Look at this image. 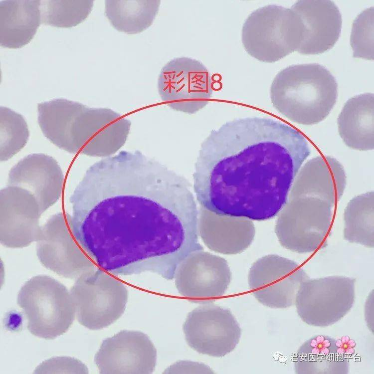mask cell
<instances>
[{
  "instance_id": "obj_28",
  "label": "cell",
  "mask_w": 374,
  "mask_h": 374,
  "mask_svg": "<svg viewBox=\"0 0 374 374\" xmlns=\"http://www.w3.org/2000/svg\"><path fill=\"white\" fill-rule=\"evenodd\" d=\"M86 366L78 360L70 357H55L40 364L34 373L87 374Z\"/></svg>"
},
{
  "instance_id": "obj_8",
  "label": "cell",
  "mask_w": 374,
  "mask_h": 374,
  "mask_svg": "<svg viewBox=\"0 0 374 374\" xmlns=\"http://www.w3.org/2000/svg\"><path fill=\"white\" fill-rule=\"evenodd\" d=\"M333 207L318 198H289L276 224V232L281 244L300 253H312L319 249L330 231Z\"/></svg>"
},
{
  "instance_id": "obj_9",
  "label": "cell",
  "mask_w": 374,
  "mask_h": 374,
  "mask_svg": "<svg viewBox=\"0 0 374 374\" xmlns=\"http://www.w3.org/2000/svg\"><path fill=\"white\" fill-rule=\"evenodd\" d=\"M356 279L342 276L307 279L300 286L295 305L306 324L326 327L343 319L355 300Z\"/></svg>"
},
{
  "instance_id": "obj_12",
  "label": "cell",
  "mask_w": 374,
  "mask_h": 374,
  "mask_svg": "<svg viewBox=\"0 0 374 374\" xmlns=\"http://www.w3.org/2000/svg\"><path fill=\"white\" fill-rule=\"evenodd\" d=\"M188 346L200 354L222 357L239 343L241 329L231 312L213 304L191 311L183 325Z\"/></svg>"
},
{
  "instance_id": "obj_23",
  "label": "cell",
  "mask_w": 374,
  "mask_h": 374,
  "mask_svg": "<svg viewBox=\"0 0 374 374\" xmlns=\"http://www.w3.org/2000/svg\"><path fill=\"white\" fill-rule=\"evenodd\" d=\"M160 3L159 0H106L105 13L118 31L137 34L153 24Z\"/></svg>"
},
{
  "instance_id": "obj_2",
  "label": "cell",
  "mask_w": 374,
  "mask_h": 374,
  "mask_svg": "<svg viewBox=\"0 0 374 374\" xmlns=\"http://www.w3.org/2000/svg\"><path fill=\"white\" fill-rule=\"evenodd\" d=\"M310 153L304 136L285 123L257 117L228 121L200 145L193 174L196 199L220 216L273 218Z\"/></svg>"
},
{
  "instance_id": "obj_7",
  "label": "cell",
  "mask_w": 374,
  "mask_h": 374,
  "mask_svg": "<svg viewBox=\"0 0 374 374\" xmlns=\"http://www.w3.org/2000/svg\"><path fill=\"white\" fill-rule=\"evenodd\" d=\"M70 292L77 320L92 330L106 328L117 320L128 301L123 283L101 268L77 278Z\"/></svg>"
},
{
  "instance_id": "obj_22",
  "label": "cell",
  "mask_w": 374,
  "mask_h": 374,
  "mask_svg": "<svg viewBox=\"0 0 374 374\" xmlns=\"http://www.w3.org/2000/svg\"><path fill=\"white\" fill-rule=\"evenodd\" d=\"M336 340L316 335L304 343L295 359L296 374H348L349 359L337 353Z\"/></svg>"
},
{
  "instance_id": "obj_18",
  "label": "cell",
  "mask_w": 374,
  "mask_h": 374,
  "mask_svg": "<svg viewBox=\"0 0 374 374\" xmlns=\"http://www.w3.org/2000/svg\"><path fill=\"white\" fill-rule=\"evenodd\" d=\"M64 175L58 163L43 154L28 155L10 170L8 185L23 188L36 199L41 214L62 194Z\"/></svg>"
},
{
  "instance_id": "obj_13",
  "label": "cell",
  "mask_w": 374,
  "mask_h": 374,
  "mask_svg": "<svg viewBox=\"0 0 374 374\" xmlns=\"http://www.w3.org/2000/svg\"><path fill=\"white\" fill-rule=\"evenodd\" d=\"M309 276L294 261L275 255L263 257L251 267L249 285L259 302L272 308L295 304L301 283Z\"/></svg>"
},
{
  "instance_id": "obj_24",
  "label": "cell",
  "mask_w": 374,
  "mask_h": 374,
  "mask_svg": "<svg viewBox=\"0 0 374 374\" xmlns=\"http://www.w3.org/2000/svg\"><path fill=\"white\" fill-rule=\"evenodd\" d=\"M374 194L370 191L352 199L344 212V238L373 248L374 246Z\"/></svg>"
},
{
  "instance_id": "obj_16",
  "label": "cell",
  "mask_w": 374,
  "mask_h": 374,
  "mask_svg": "<svg viewBox=\"0 0 374 374\" xmlns=\"http://www.w3.org/2000/svg\"><path fill=\"white\" fill-rule=\"evenodd\" d=\"M41 214L35 197L19 187L7 186L0 191V241L7 247L21 248L37 241Z\"/></svg>"
},
{
  "instance_id": "obj_15",
  "label": "cell",
  "mask_w": 374,
  "mask_h": 374,
  "mask_svg": "<svg viewBox=\"0 0 374 374\" xmlns=\"http://www.w3.org/2000/svg\"><path fill=\"white\" fill-rule=\"evenodd\" d=\"M174 278L179 293L190 301L209 302L222 296L231 280V273L222 258L197 251L184 260Z\"/></svg>"
},
{
  "instance_id": "obj_1",
  "label": "cell",
  "mask_w": 374,
  "mask_h": 374,
  "mask_svg": "<svg viewBox=\"0 0 374 374\" xmlns=\"http://www.w3.org/2000/svg\"><path fill=\"white\" fill-rule=\"evenodd\" d=\"M184 177L138 151L95 163L70 199L73 235L101 269L171 280L198 241V211Z\"/></svg>"
},
{
  "instance_id": "obj_4",
  "label": "cell",
  "mask_w": 374,
  "mask_h": 374,
  "mask_svg": "<svg viewBox=\"0 0 374 374\" xmlns=\"http://www.w3.org/2000/svg\"><path fill=\"white\" fill-rule=\"evenodd\" d=\"M274 108L290 120L313 125L323 120L338 97L336 79L317 63L293 65L280 71L270 88Z\"/></svg>"
},
{
  "instance_id": "obj_21",
  "label": "cell",
  "mask_w": 374,
  "mask_h": 374,
  "mask_svg": "<svg viewBox=\"0 0 374 374\" xmlns=\"http://www.w3.org/2000/svg\"><path fill=\"white\" fill-rule=\"evenodd\" d=\"M374 97L366 93L349 99L338 119L339 134L345 144L357 150L374 149Z\"/></svg>"
},
{
  "instance_id": "obj_5",
  "label": "cell",
  "mask_w": 374,
  "mask_h": 374,
  "mask_svg": "<svg viewBox=\"0 0 374 374\" xmlns=\"http://www.w3.org/2000/svg\"><path fill=\"white\" fill-rule=\"evenodd\" d=\"M303 28L299 17L291 8L268 5L247 18L242 27V42L250 56L273 63L298 50Z\"/></svg>"
},
{
  "instance_id": "obj_14",
  "label": "cell",
  "mask_w": 374,
  "mask_h": 374,
  "mask_svg": "<svg viewBox=\"0 0 374 374\" xmlns=\"http://www.w3.org/2000/svg\"><path fill=\"white\" fill-rule=\"evenodd\" d=\"M94 361L102 374H150L157 351L144 333L124 330L103 341Z\"/></svg>"
},
{
  "instance_id": "obj_27",
  "label": "cell",
  "mask_w": 374,
  "mask_h": 374,
  "mask_svg": "<svg viewBox=\"0 0 374 374\" xmlns=\"http://www.w3.org/2000/svg\"><path fill=\"white\" fill-rule=\"evenodd\" d=\"M374 7L362 12L354 20L351 36L353 57L374 59Z\"/></svg>"
},
{
  "instance_id": "obj_17",
  "label": "cell",
  "mask_w": 374,
  "mask_h": 374,
  "mask_svg": "<svg viewBox=\"0 0 374 374\" xmlns=\"http://www.w3.org/2000/svg\"><path fill=\"white\" fill-rule=\"evenodd\" d=\"M291 9L299 17L303 27L297 51L303 54H317L334 46L341 33L342 19L338 7L333 1L299 0Z\"/></svg>"
},
{
  "instance_id": "obj_6",
  "label": "cell",
  "mask_w": 374,
  "mask_h": 374,
  "mask_svg": "<svg viewBox=\"0 0 374 374\" xmlns=\"http://www.w3.org/2000/svg\"><path fill=\"white\" fill-rule=\"evenodd\" d=\"M27 320V329L39 338L51 340L66 332L75 311L66 287L46 275L34 276L20 288L17 299Z\"/></svg>"
},
{
  "instance_id": "obj_25",
  "label": "cell",
  "mask_w": 374,
  "mask_h": 374,
  "mask_svg": "<svg viewBox=\"0 0 374 374\" xmlns=\"http://www.w3.org/2000/svg\"><path fill=\"white\" fill-rule=\"evenodd\" d=\"M93 0H40L41 23L71 27L83 21L91 11Z\"/></svg>"
},
{
  "instance_id": "obj_26",
  "label": "cell",
  "mask_w": 374,
  "mask_h": 374,
  "mask_svg": "<svg viewBox=\"0 0 374 374\" xmlns=\"http://www.w3.org/2000/svg\"><path fill=\"white\" fill-rule=\"evenodd\" d=\"M0 161H5L26 144L29 131L24 119L8 108L0 107Z\"/></svg>"
},
{
  "instance_id": "obj_29",
  "label": "cell",
  "mask_w": 374,
  "mask_h": 374,
  "mask_svg": "<svg viewBox=\"0 0 374 374\" xmlns=\"http://www.w3.org/2000/svg\"><path fill=\"white\" fill-rule=\"evenodd\" d=\"M336 344L337 353L342 357L349 359L355 353L356 342L349 336H345L340 339L336 340Z\"/></svg>"
},
{
  "instance_id": "obj_11",
  "label": "cell",
  "mask_w": 374,
  "mask_h": 374,
  "mask_svg": "<svg viewBox=\"0 0 374 374\" xmlns=\"http://www.w3.org/2000/svg\"><path fill=\"white\" fill-rule=\"evenodd\" d=\"M36 242L41 263L59 275L77 279L96 269L73 235L69 214L59 212L51 216L41 226Z\"/></svg>"
},
{
  "instance_id": "obj_10",
  "label": "cell",
  "mask_w": 374,
  "mask_h": 374,
  "mask_svg": "<svg viewBox=\"0 0 374 374\" xmlns=\"http://www.w3.org/2000/svg\"><path fill=\"white\" fill-rule=\"evenodd\" d=\"M210 74L200 61L177 57L161 69L158 81L160 97L171 108L192 114L205 107L212 94Z\"/></svg>"
},
{
  "instance_id": "obj_3",
  "label": "cell",
  "mask_w": 374,
  "mask_h": 374,
  "mask_svg": "<svg viewBox=\"0 0 374 374\" xmlns=\"http://www.w3.org/2000/svg\"><path fill=\"white\" fill-rule=\"evenodd\" d=\"M38 121L44 135L70 153L108 157L125 145L131 123L109 108H89L63 98L38 104Z\"/></svg>"
},
{
  "instance_id": "obj_19",
  "label": "cell",
  "mask_w": 374,
  "mask_h": 374,
  "mask_svg": "<svg viewBox=\"0 0 374 374\" xmlns=\"http://www.w3.org/2000/svg\"><path fill=\"white\" fill-rule=\"evenodd\" d=\"M346 186V176L340 163L331 157L318 156L301 168L289 197L318 198L333 207L342 196Z\"/></svg>"
},
{
  "instance_id": "obj_20",
  "label": "cell",
  "mask_w": 374,
  "mask_h": 374,
  "mask_svg": "<svg viewBox=\"0 0 374 374\" xmlns=\"http://www.w3.org/2000/svg\"><path fill=\"white\" fill-rule=\"evenodd\" d=\"M39 0H0V44L20 48L34 37L41 23Z\"/></svg>"
}]
</instances>
